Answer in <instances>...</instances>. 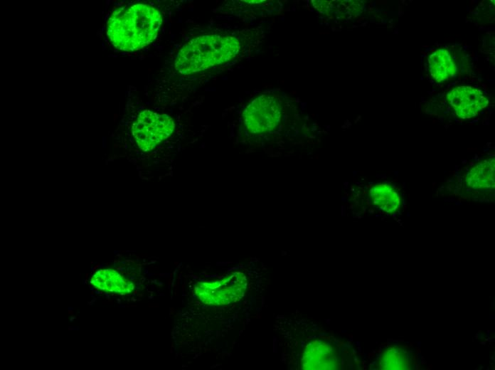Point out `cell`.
Segmentation results:
<instances>
[{"instance_id": "7a4b0ae2", "label": "cell", "mask_w": 495, "mask_h": 370, "mask_svg": "<svg viewBox=\"0 0 495 370\" xmlns=\"http://www.w3.org/2000/svg\"><path fill=\"white\" fill-rule=\"evenodd\" d=\"M161 24L160 13L151 6L137 4L115 11L107 21V35L117 48L140 49L155 38Z\"/></svg>"}, {"instance_id": "7c38bea8", "label": "cell", "mask_w": 495, "mask_h": 370, "mask_svg": "<svg viewBox=\"0 0 495 370\" xmlns=\"http://www.w3.org/2000/svg\"><path fill=\"white\" fill-rule=\"evenodd\" d=\"M75 318H76L75 316H71V317L70 318V321L72 322H73V319Z\"/></svg>"}, {"instance_id": "4fadbf2b", "label": "cell", "mask_w": 495, "mask_h": 370, "mask_svg": "<svg viewBox=\"0 0 495 370\" xmlns=\"http://www.w3.org/2000/svg\"><path fill=\"white\" fill-rule=\"evenodd\" d=\"M117 301L119 304L120 303V300L119 298L117 299Z\"/></svg>"}, {"instance_id": "ba28073f", "label": "cell", "mask_w": 495, "mask_h": 370, "mask_svg": "<svg viewBox=\"0 0 495 370\" xmlns=\"http://www.w3.org/2000/svg\"><path fill=\"white\" fill-rule=\"evenodd\" d=\"M428 69L437 82H445L454 78L457 68L450 53L444 48L435 51L427 58Z\"/></svg>"}, {"instance_id": "8fae6325", "label": "cell", "mask_w": 495, "mask_h": 370, "mask_svg": "<svg viewBox=\"0 0 495 370\" xmlns=\"http://www.w3.org/2000/svg\"><path fill=\"white\" fill-rule=\"evenodd\" d=\"M69 330H77L79 329V327H69Z\"/></svg>"}, {"instance_id": "9a60e30c", "label": "cell", "mask_w": 495, "mask_h": 370, "mask_svg": "<svg viewBox=\"0 0 495 370\" xmlns=\"http://www.w3.org/2000/svg\"><path fill=\"white\" fill-rule=\"evenodd\" d=\"M163 285V284H162L161 282L158 283V285H159V286H161V285Z\"/></svg>"}, {"instance_id": "5bb4252c", "label": "cell", "mask_w": 495, "mask_h": 370, "mask_svg": "<svg viewBox=\"0 0 495 370\" xmlns=\"http://www.w3.org/2000/svg\"><path fill=\"white\" fill-rule=\"evenodd\" d=\"M131 300L134 302V301H136V299H134V297H132V298L131 299Z\"/></svg>"}, {"instance_id": "277c9868", "label": "cell", "mask_w": 495, "mask_h": 370, "mask_svg": "<svg viewBox=\"0 0 495 370\" xmlns=\"http://www.w3.org/2000/svg\"><path fill=\"white\" fill-rule=\"evenodd\" d=\"M176 127L169 114L144 110L132 124V134L139 149L149 152L175 134Z\"/></svg>"}, {"instance_id": "30bf717a", "label": "cell", "mask_w": 495, "mask_h": 370, "mask_svg": "<svg viewBox=\"0 0 495 370\" xmlns=\"http://www.w3.org/2000/svg\"><path fill=\"white\" fill-rule=\"evenodd\" d=\"M376 362L380 369H410L412 360L406 349L390 347L383 350Z\"/></svg>"}, {"instance_id": "9c48e42d", "label": "cell", "mask_w": 495, "mask_h": 370, "mask_svg": "<svg viewBox=\"0 0 495 370\" xmlns=\"http://www.w3.org/2000/svg\"><path fill=\"white\" fill-rule=\"evenodd\" d=\"M369 197L375 206L388 213H393L400 207L399 191L388 184L379 183L371 186Z\"/></svg>"}, {"instance_id": "8992f818", "label": "cell", "mask_w": 495, "mask_h": 370, "mask_svg": "<svg viewBox=\"0 0 495 370\" xmlns=\"http://www.w3.org/2000/svg\"><path fill=\"white\" fill-rule=\"evenodd\" d=\"M447 100L457 115L462 119L477 116L489 103L484 92L470 86H458L447 95Z\"/></svg>"}, {"instance_id": "3957f363", "label": "cell", "mask_w": 495, "mask_h": 370, "mask_svg": "<svg viewBox=\"0 0 495 370\" xmlns=\"http://www.w3.org/2000/svg\"><path fill=\"white\" fill-rule=\"evenodd\" d=\"M240 49V43L233 36H203L186 44L179 52L176 70L191 74L233 59Z\"/></svg>"}, {"instance_id": "6da1fadb", "label": "cell", "mask_w": 495, "mask_h": 370, "mask_svg": "<svg viewBox=\"0 0 495 370\" xmlns=\"http://www.w3.org/2000/svg\"><path fill=\"white\" fill-rule=\"evenodd\" d=\"M280 317V347L284 361L292 369H339L352 361V350L331 337L322 327L308 318Z\"/></svg>"}, {"instance_id": "5b68a950", "label": "cell", "mask_w": 495, "mask_h": 370, "mask_svg": "<svg viewBox=\"0 0 495 370\" xmlns=\"http://www.w3.org/2000/svg\"><path fill=\"white\" fill-rule=\"evenodd\" d=\"M282 118V106L272 95H262L253 100L244 110L241 122L243 129L252 136L272 132Z\"/></svg>"}, {"instance_id": "52a82bcc", "label": "cell", "mask_w": 495, "mask_h": 370, "mask_svg": "<svg viewBox=\"0 0 495 370\" xmlns=\"http://www.w3.org/2000/svg\"><path fill=\"white\" fill-rule=\"evenodd\" d=\"M495 160L484 159L473 166L466 174V184L475 190L494 189Z\"/></svg>"}]
</instances>
